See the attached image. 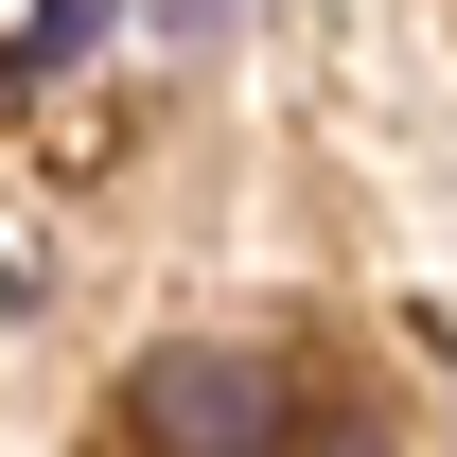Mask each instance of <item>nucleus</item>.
Instances as JSON below:
<instances>
[{
    "instance_id": "f257e3e1",
    "label": "nucleus",
    "mask_w": 457,
    "mask_h": 457,
    "mask_svg": "<svg viewBox=\"0 0 457 457\" xmlns=\"http://www.w3.org/2000/svg\"><path fill=\"white\" fill-rule=\"evenodd\" d=\"M123 440H159V457H264V440H299V370L282 352H228V335H159L123 370Z\"/></svg>"
}]
</instances>
